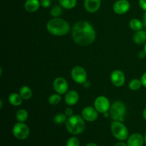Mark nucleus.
Listing matches in <instances>:
<instances>
[{
  "mask_svg": "<svg viewBox=\"0 0 146 146\" xmlns=\"http://www.w3.org/2000/svg\"><path fill=\"white\" fill-rule=\"evenodd\" d=\"M67 115L65 113H60L56 114V115L54 116V122L56 124H58V125H61L63 123H66L67 119Z\"/></svg>",
  "mask_w": 146,
  "mask_h": 146,
  "instance_id": "393cba45",
  "label": "nucleus"
},
{
  "mask_svg": "<svg viewBox=\"0 0 146 146\" xmlns=\"http://www.w3.org/2000/svg\"><path fill=\"white\" fill-rule=\"evenodd\" d=\"M85 146H98L96 143H89L86 144Z\"/></svg>",
  "mask_w": 146,
  "mask_h": 146,
  "instance_id": "f704fd0d",
  "label": "nucleus"
},
{
  "mask_svg": "<svg viewBox=\"0 0 146 146\" xmlns=\"http://www.w3.org/2000/svg\"><path fill=\"white\" fill-rule=\"evenodd\" d=\"M141 82H142L143 86H144L145 88H146V72L143 74V76H141Z\"/></svg>",
  "mask_w": 146,
  "mask_h": 146,
  "instance_id": "7c9ffc66",
  "label": "nucleus"
},
{
  "mask_svg": "<svg viewBox=\"0 0 146 146\" xmlns=\"http://www.w3.org/2000/svg\"><path fill=\"white\" fill-rule=\"evenodd\" d=\"M144 138H145V143L146 144V133L145 134V136H144Z\"/></svg>",
  "mask_w": 146,
  "mask_h": 146,
  "instance_id": "58836bf2",
  "label": "nucleus"
},
{
  "mask_svg": "<svg viewBox=\"0 0 146 146\" xmlns=\"http://www.w3.org/2000/svg\"><path fill=\"white\" fill-rule=\"evenodd\" d=\"M63 7L61 5H55L51 7L50 10V14L54 18H58L62 14Z\"/></svg>",
  "mask_w": 146,
  "mask_h": 146,
  "instance_id": "b1692460",
  "label": "nucleus"
},
{
  "mask_svg": "<svg viewBox=\"0 0 146 146\" xmlns=\"http://www.w3.org/2000/svg\"><path fill=\"white\" fill-rule=\"evenodd\" d=\"M145 56H146V53H145V51H144V50H143V51H140L139 54H138V57H139L140 58H145Z\"/></svg>",
  "mask_w": 146,
  "mask_h": 146,
  "instance_id": "2f4dec72",
  "label": "nucleus"
},
{
  "mask_svg": "<svg viewBox=\"0 0 146 146\" xmlns=\"http://www.w3.org/2000/svg\"><path fill=\"white\" fill-rule=\"evenodd\" d=\"M111 131L113 135L118 141H125L129 137L128 128L121 121H113L111 124Z\"/></svg>",
  "mask_w": 146,
  "mask_h": 146,
  "instance_id": "39448f33",
  "label": "nucleus"
},
{
  "mask_svg": "<svg viewBox=\"0 0 146 146\" xmlns=\"http://www.w3.org/2000/svg\"><path fill=\"white\" fill-rule=\"evenodd\" d=\"M114 146H128V144L124 143L123 141H119L118 143H116L115 144V145Z\"/></svg>",
  "mask_w": 146,
  "mask_h": 146,
  "instance_id": "473e14b6",
  "label": "nucleus"
},
{
  "mask_svg": "<svg viewBox=\"0 0 146 146\" xmlns=\"http://www.w3.org/2000/svg\"><path fill=\"white\" fill-rule=\"evenodd\" d=\"M139 6L143 11H146V0H139Z\"/></svg>",
  "mask_w": 146,
  "mask_h": 146,
  "instance_id": "c85d7f7f",
  "label": "nucleus"
},
{
  "mask_svg": "<svg viewBox=\"0 0 146 146\" xmlns=\"http://www.w3.org/2000/svg\"><path fill=\"white\" fill-rule=\"evenodd\" d=\"M46 29L52 35L61 36L66 35L71 30V27L68 21L58 17L51 19L47 22Z\"/></svg>",
  "mask_w": 146,
  "mask_h": 146,
  "instance_id": "f03ea898",
  "label": "nucleus"
},
{
  "mask_svg": "<svg viewBox=\"0 0 146 146\" xmlns=\"http://www.w3.org/2000/svg\"><path fill=\"white\" fill-rule=\"evenodd\" d=\"M143 116L144 119L146 120V107L145 108V109H144L143 112Z\"/></svg>",
  "mask_w": 146,
  "mask_h": 146,
  "instance_id": "c9c22d12",
  "label": "nucleus"
},
{
  "mask_svg": "<svg viewBox=\"0 0 146 146\" xmlns=\"http://www.w3.org/2000/svg\"><path fill=\"white\" fill-rule=\"evenodd\" d=\"M64 113H65V114L68 117H70V116H71V115H74V111H73V109L71 108H69V107H68L67 108H66L65 112Z\"/></svg>",
  "mask_w": 146,
  "mask_h": 146,
  "instance_id": "c756f323",
  "label": "nucleus"
},
{
  "mask_svg": "<svg viewBox=\"0 0 146 146\" xmlns=\"http://www.w3.org/2000/svg\"><path fill=\"white\" fill-rule=\"evenodd\" d=\"M71 75L72 79L77 84H84L87 81L86 71L80 66H76L72 68Z\"/></svg>",
  "mask_w": 146,
  "mask_h": 146,
  "instance_id": "0eeeda50",
  "label": "nucleus"
},
{
  "mask_svg": "<svg viewBox=\"0 0 146 146\" xmlns=\"http://www.w3.org/2000/svg\"><path fill=\"white\" fill-rule=\"evenodd\" d=\"M61 95L58 94H51V96L48 98V103H49L51 105L55 106L57 105V104H59L61 101Z\"/></svg>",
  "mask_w": 146,
  "mask_h": 146,
  "instance_id": "a878e982",
  "label": "nucleus"
},
{
  "mask_svg": "<svg viewBox=\"0 0 146 146\" xmlns=\"http://www.w3.org/2000/svg\"><path fill=\"white\" fill-rule=\"evenodd\" d=\"M53 88L56 93L63 95L68 92V84L66 80L63 77H57L53 83Z\"/></svg>",
  "mask_w": 146,
  "mask_h": 146,
  "instance_id": "1a4fd4ad",
  "label": "nucleus"
},
{
  "mask_svg": "<svg viewBox=\"0 0 146 146\" xmlns=\"http://www.w3.org/2000/svg\"><path fill=\"white\" fill-rule=\"evenodd\" d=\"M110 116L113 121L123 122L126 115V107L121 101H116L113 103L109 110Z\"/></svg>",
  "mask_w": 146,
  "mask_h": 146,
  "instance_id": "20e7f679",
  "label": "nucleus"
},
{
  "mask_svg": "<svg viewBox=\"0 0 146 146\" xmlns=\"http://www.w3.org/2000/svg\"><path fill=\"white\" fill-rule=\"evenodd\" d=\"M143 50H144V51H145V53H146V41H145V44H144V48H143Z\"/></svg>",
  "mask_w": 146,
  "mask_h": 146,
  "instance_id": "4c0bfd02",
  "label": "nucleus"
},
{
  "mask_svg": "<svg viewBox=\"0 0 146 146\" xmlns=\"http://www.w3.org/2000/svg\"><path fill=\"white\" fill-rule=\"evenodd\" d=\"M76 4L77 0H59V4L66 9H72Z\"/></svg>",
  "mask_w": 146,
  "mask_h": 146,
  "instance_id": "412c9836",
  "label": "nucleus"
},
{
  "mask_svg": "<svg viewBox=\"0 0 146 146\" xmlns=\"http://www.w3.org/2000/svg\"><path fill=\"white\" fill-rule=\"evenodd\" d=\"M81 116L85 121L88 122H94L97 120L98 117V112L96 109L95 107L86 106L82 110Z\"/></svg>",
  "mask_w": 146,
  "mask_h": 146,
  "instance_id": "9d476101",
  "label": "nucleus"
},
{
  "mask_svg": "<svg viewBox=\"0 0 146 146\" xmlns=\"http://www.w3.org/2000/svg\"><path fill=\"white\" fill-rule=\"evenodd\" d=\"M12 133L17 139L23 141L29 136L30 129L28 125L24 123L18 122L13 126Z\"/></svg>",
  "mask_w": 146,
  "mask_h": 146,
  "instance_id": "423d86ee",
  "label": "nucleus"
},
{
  "mask_svg": "<svg viewBox=\"0 0 146 146\" xmlns=\"http://www.w3.org/2000/svg\"><path fill=\"white\" fill-rule=\"evenodd\" d=\"M40 4L41 7L44 8H48L51 7V0H40Z\"/></svg>",
  "mask_w": 146,
  "mask_h": 146,
  "instance_id": "cd10ccee",
  "label": "nucleus"
},
{
  "mask_svg": "<svg viewBox=\"0 0 146 146\" xmlns=\"http://www.w3.org/2000/svg\"><path fill=\"white\" fill-rule=\"evenodd\" d=\"M104 117H105V118H107V117L109 116V115H110V113H109L106 112V113H104Z\"/></svg>",
  "mask_w": 146,
  "mask_h": 146,
  "instance_id": "e433bc0d",
  "label": "nucleus"
},
{
  "mask_svg": "<svg viewBox=\"0 0 146 146\" xmlns=\"http://www.w3.org/2000/svg\"><path fill=\"white\" fill-rule=\"evenodd\" d=\"M41 4L38 0H27L24 4V8L29 12H35L39 9Z\"/></svg>",
  "mask_w": 146,
  "mask_h": 146,
  "instance_id": "dca6fc26",
  "label": "nucleus"
},
{
  "mask_svg": "<svg viewBox=\"0 0 146 146\" xmlns=\"http://www.w3.org/2000/svg\"><path fill=\"white\" fill-rule=\"evenodd\" d=\"M101 0H84V8L88 12L95 13L101 7Z\"/></svg>",
  "mask_w": 146,
  "mask_h": 146,
  "instance_id": "4468645a",
  "label": "nucleus"
},
{
  "mask_svg": "<svg viewBox=\"0 0 146 146\" xmlns=\"http://www.w3.org/2000/svg\"><path fill=\"white\" fill-rule=\"evenodd\" d=\"M111 106L109 99L104 96H98L94 101V107L100 113L104 114V113L108 112Z\"/></svg>",
  "mask_w": 146,
  "mask_h": 146,
  "instance_id": "6e6552de",
  "label": "nucleus"
},
{
  "mask_svg": "<svg viewBox=\"0 0 146 146\" xmlns=\"http://www.w3.org/2000/svg\"><path fill=\"white\" fill-rule=\"evenodd\" d=\"M28 117V112L25 109H19L16 113V118H17L18 122L24 123L27 121Z\"/></svg>",
  "mask_w": 146,
  "mask_h": 146,
  "instance_id": "4be33fe9",
  "label": "nucleus"
},
{
  "mask_svg": "<svg viewBox=\"0 0 146 146\" xmlns=\"http://www.w3.org/2000/svg\"><path fill=\"white\" fill-rule=\"evenodd\" d=\"M145 143V138L138 133H135L130 135L127 139L128 146H143Z\"/></svg>",
  "mask_w": 146,
  "mask_h": 146,
  "instance_id": "ddd939ff",
  "label": "nucleus"
},
{
  "mask_svg": "<svg viewBox=\"0 0 146 146\" xmlns=\"http://www.w3.org/2000/svg\"><path fill=\"white\" fill-rule=\"evenodd\" d=\"M19 94L24 100H29L32 96V91L27 86H24L20 88Z\"/></svg>",
  "mask_w": 146,
  "mask_h": 146,
  "instance_id": "aec40b11",
  "label": "nucleus"
},
{
  "mask_svg": "<svg viewBox=\"0 0 146 146\" xmlns=\"http://www.w3.org/2000/svg\"><path fill=\"white\" fill-rule=\"evenodd\" d=\"M64 100H65L66 104L68 106H74L78 103L79 100V95L76 91H74V90L68 91L66 94Z\"/></svg>",
  "mask_w": 146,
  "mask_h": 146,
  "instance_id": "2eb2a0df",
  "label": "nucleus"
},
{
  "mask_svg": "<svg viewBox=\"0 0 146 146\" xmlns=\"http://www.w3.org/2000/svg\"><path fill=\"white\" fill-rule=\"evenodd\" d=\"M133 39L134 43L138 44V45L145 44L146 41V31L143 29L135 31L133 37Z\"/></svg>",
  "mask_w": 146,
  "mask_h": 146,
  "instance_id": "f3484780",
  "label": "nucleus"
},
{
  "mask_svg": "<svg viewBox=\"0 0 146 146\" xmlns=\"http://www.w3.org/2000/svg\"><path fill=\"white\" fill-rule=\"evenodd\" d=\"M73 40L77 45L86 46L91 45L96 37L95 29L88 21L80 20L75 23L71 29Z\"/></svg>",
  "mask_w": 146,
  "mask_h": 146,
  "instance_id": "f257e3e1",
  "label": "nucleus"
},
{
  "mask_svg": "<svg viewBox=\"0 0 146 146\" xmlns=\"http://www.w3.org/2000/svg\"><path fill=\"white\" fill-rule=\"evenodd\" d=\"M143 24L144 27L146 28V11H145L143 14Z\"/></svg>",
  "mask_w": 146,
  "mask_h": 146,
  "instance_id": "72a5a7b5",
  "label": "nucleus"
},
{
  "mask_svg": "<svg viewBox=\"0 0 146 146\" xmlns=\"http://www.w3.org/2000/svg\"><path fill=\"white\" fill-rule=\"evenodd\" d=\"M80 140L77 137L73 136L68 138L66 146H80Z\"/></svg>",
  "mask_w": 146,
  "mask_h": 146,
  "instance_id": "bb28decb",
  "label": "nucleus"
},
{
  "mask_svg": "<svg viewBox=\"0 0 146 146\" xmlns=\"http://www.w3.org/2000/svg\"><path fill=\"white\" fill-rule=\"evenodd\" d=\"M111 81L115 86H123L125 81V74L121 70H115L111 74Z\"/></svg>",
  "mask_w": 146,
  "mask_h": 146,
  "instance_id": "f8f14e48",
  "label": "nucleus"
},
{
  "mask_svg": "<svg viewBox=\"0 0 146 146\" xmlns=\"http://www.w3.org/2000/svg\"><path fill=\"white\" fill-rule=\"evenodd\" d=\"M142 82L141 80L137 79V78H134V79L131 80L128 84V87L132 91H138L142 86Z\"/></svg>",
  "mask_w": 146,
  "mask_h": 146,
  "instance_id": "5701e85b",
  "label": "nucleus"
},
{
  "mask_svg": "<svg viewBox=\"0 0 146 146\" xmlns=\"http://www.w3.org/2000/svg\"><path fill=\"white\" fill-rule=\"evenodd\" d=\"M9 102L10 104H11L14 106H19L21 105L23 102L22 97L20 96V94H17V93H12L9 96Z\"/></svg>",
  "mask_w": 146,
  "mask_h": 146,
  "instance_id": "a211bd4d",
  "label": "nucleus"
},
{
  "mask_svg": "<svg viewBox=\"0 0 146 146\" xmlns=\"http://www.w3.org/2000/svg\"><path fill=\"white\" fill-rule=\"evenodd\" d=\"M130 8H131V4L127 0H118L114 3L113 7L114 12L119 15H122L128 12Z\"/></svg>",
  "mask_w": 146,
  "mask_h": 146,
  "instance_id": "9b49d317",
  "label": "nucleus"
},
{
  "mask_svg": "<svg viewBox=\"0 0 146 146\" xmlns=\"http://www.w3.org/2000/svg\"><path fill=\"white\" fill-rule=\"evenodd\" d=\"M65 124L68 132L74 135L82 133L86 128L85 120L79 115H73L68 117Z\"/></svg>",
  "mask_w": 146,
  "mask_h": 146,
  "instance_id": "7ed1b4c3",
  "label": "nucleus"
},
{
  "mask_svg": "<svg viewBox=\"0 0 146 146\" xmlns=\"http://www.w3.org/2000/svg\"><path fill=\"white\" fill-rule=\"evenodd\" d=\"M129 27L133 31H138L140 30H142L144 26L143 24V21H141V20L138 19H133L130 21Z\"/></svg>",
  "mask_w": 146,
  "mask_h": 146,
  "instance_id": "6ab92c4d",
  "label": "nucleus"
}]
</instances>
